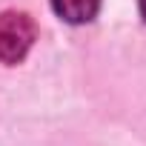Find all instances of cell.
Masks as SVG:
<instances>
[{
    "label": "cell",
    "instance_id": "obj_1",
    "mask_svg": "<svg viewBox=\"0 0 146 146\" xmlns=\"http://www.w3.org/2000/svg\"><path fill=\"white\" fill-rule=\"evenodd\" d=\"M35 37H37V26L26 12L9 9L0 15V60L6 66L20 63L35 46Z\"/></svg>",
    "mask_w": 146,
    "mask_h": 146
},
{
    "label": "cell",
    "instance_id": "obj_2",
    "mask_svg": "<svg viewBox=\"0 0 146 146\" xmlns=\"http://www.w3.org/2000/svg\"><path fill=\"white\" fill-rule=\"evenodd\" d=\"M52 9L66 23H75L78 26V23H89L98 15L100 0H52Z\"/></svg>",
    "mask_w": 146,
    "mask_h": 146
},
{
    "label": "cell",
    "instance_id": "obj_3",
    "mask_svg": "<svg viewBox=\"0 0 146 146\" xmlns=\"http://www.w3.org/2000/svg\"><path fill=\"white\" fill-rule=\"evenodd\" d=\"M140 15H143V20H146V0H140Z\"/></svg>",
    "mask_w": 146,
    "mask_h": 146
}]
</instances>
